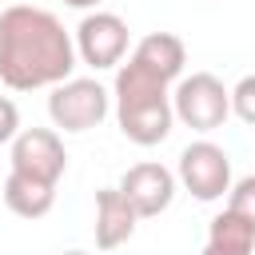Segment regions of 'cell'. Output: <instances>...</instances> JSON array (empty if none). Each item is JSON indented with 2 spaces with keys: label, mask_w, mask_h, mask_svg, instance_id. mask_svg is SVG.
Instances as JSON below:
<instances>
[{
  "label": "cell",
  "mask_w": 255,
  "mask_h": 255,
  "mask_svg": "<svg viewBox=\"0 0 255 255\" xmlns=\"http://www.w3.org/2000/svg\"><path fill=\"white\" fill-rule=\"evenodd\" d=\"M108 112H112V92L96 76H72L56 84L48 96V120L56 131H68V135L100 128Z\"/></svg>",
  "instance_id": "3"
},
{
  "label": "cell",
  "mask_w": 255,
  "mask_h": 255,
  "mask_svg": "<svg viewBox=\"0 0 255 255\" xmlns=\"http://www.w3.org/2000/svg\"><path fill=\"white\" fill-rule=\"evenodd\" d=\"M116 187L128 195V203L139 211V219H155V215H163V211L171 207L179 179H175L171 167H163V163H155V159H143V163L128 167Z\"/></svg>",
  "instance_id": "8"
},
{
  "label": "cell",
  "mask_w": 255,
  "mask_h": 255,
  "mask_svg": "<svg viewBox=\"0 0 255 255\" xmlns=\"http://www.w3.org/2000/svg\"><path fill=\"white\" fill-rule=\"evenodd\" d=\"M76 56L80 64L96 68V72H108V68H120L124 56H128V20L116 16V12H84V20L76 24Z\"/></svg>",
  "instance_id": "6"
},
{
  "label": "cell",
  "mask_w": 255,
  "mask_h": 255,
  "mask_svg": "<svg viewBox=\"0 0 255 255\" xmlns=\"http://www.w3.org/2000/svg\"><path fill=\"white\" fill-rule=\"evenodd\" d=\"M139 211L128 203V195L120 187H100L96 191V247L100 251H116L135 235Z\"/></svg>",
  "instance_id": "9"
},
{
  "label": "cell",
  "mask_w": 255,
  "mask_h": 255,
  "mask_svg": "<svg viewBox=\"0 0 255 255\" xmlns=\"http://www.w3.org/2000/svg\"><path fill=\"white\" fill-rule=\"evenodd\" d=\"M60 255H92V251H60Z\"/></svg>",
  "instance_id": "17"
},
{
  "label": "cell",
  "mask_w": 255,
  "mask_h": 255,
  "mask_svg": "<svg viewBox=\"0 0 255 255\" xmlns=\"http://www.w3.org/2000/svg\"><path fill=\"white\" fill-rule=\"evenodd\" d=\"M175 179L183 183V191H191L199 203H215L231 191V155L211 143V139H195L179 151V167Z\"/></svg>",
  "instance_id": "5"
},
{
  "label": "cell",
  "mask_w": 255,
  "mask_h": 255,
  "mask_svg": "<svg viewBox=\"0 0 255 255\" xmlns=\"http://www.w3.org/2000/svg\"><path fill=\"white\" fill-rule=\"evenodd\" d=\"M8 163L20 175L44 179V183H60L68 171V151L56 128H24L12 143H8Z\"/></svg>",
  "instance_id": "7"
},
{
  "label": "cell",
  "mask_w": 255,
  "mask_h": 255,
  "mask_svg": "<svg viewBox=\"0 0 255 255\" xmlns=\"http://www.w3.org/2000/svg\"><path fill=\"white\" fill-rule=\"evenodd\" d=\"M231 116H239L247 128H255V76H243L231 88Z\"/></svg>",
  "instance_id": "14"
},
{
  "label": "cell",
  "mask_w": 255,
  "mask_h": 255,
  "mask_svg": "<svg viewBox=\"0 0 255 255\" xmlns=\"http://www.w3.org/2000/svg\"><path fill=\"white\" fill-rule=\"evenodd\" d=\"M64 4H68V8H80V12H96L104 0H64Z\"/></svg>",
  "instance_id": "16"
},
{
  "label": "cell",
  "mask_w": 255,
  "mask_h": 255,
  "mask_svg": "<svg viewBox=\"0 0 255 255\" xmlns=\"http://www.w3.org/2000/svg\"><path fill=\"white\" fill-rule=\"evenodd\" d=\"M20 131H24V128H20V108H16V100L0 96V143H12Z\"/></svg>",
  "instance_id": "15"
},
{
  "label": "cell",
  "mask_w": 255,
  "mask_h": 255,
  "mask_svg": "<svg viewBox=\"0 0 255 255\" xmlns=\"http://www.w3.org/2000/svg\"><path fill=\"white\" fill-rule=\"evenodd\" d=\"M199 255H255V227L223 207L207 223V243Z\"/></svg>",
  "instance_id": "12"
},
{
  "label": "cell",
  "mask_w": 255,
  "mask_h": 255,
  "mask_svg": "<svg viewBox=\"0 0 255 255\" xmlns=\"http://www.w3.org/2000/svg\"><path fill=\"white\" fill-rule=\"evenodd\" d=\"M80 56L76 36L60 24L56 12L36 4H8L0 12V84L12 92L56 88L72 80Z\"/></svg>",
  "instance_id": "1"
},
{
  "label": "cell",
  "mask_w": 255,
  "mask_h": 255,
  "mask_svg": "<svg viewBox=\"0 0 255 255\" xmlns=\"http://www.w3.org/2000/svg\"><path fill=\"white\" fill-rule=\"evenodd\" d=\"M227 211H235L239 219H247V223L255 227V175H243V179L231 183V191H227Z\"/></svg>",
  "instance_id": "13"
},
{
  "label": "cell",
  "mask_w": 255,
  "mask_h": 255,
  "mask_svg": "<svg viewBox=\"0 0 255 255\" xmlns=\"http://www.w3.org/2000/svg\"><path fill=\"white\" fill-rule=\"evenodd\" d=\"M52 203H56V183L8 171V179H4V207L12 215H20V219H44L52 211Z\"/></svg>",
  "instance_id": "11"
},
{
  "label": "cell",
  "mask_w": 255,
  "mask_h": 255,
  "mask_svg": "<svg viewBox=\"0 0 255 255\" xmlns=\"http://www.w3.org/2000/svg\"><path fill=\"white\" fill-rule=\"evenodd\" d=\"M112 100H116V124H120L124 139H131L135 147H155L171 135V124H175L171 84H163L159 76L139 68L131 56L116 68Z\"/></svg>",
  "instance_id": "2"
},
{
  "label": "cell",
  "mask_w": 255,
  "mask_h": 255,
  "mask_svg": "<svg viewBox=\"0 0 255 255\" xmlns=\"http://www.w3.org/2000/svg\"><path fill=\"white\" fill-rule=\"evenodd\" d=\"M171 108L191 131H215L231 116V88L211 72H191L171 88Z\"/></svg>",
  "instance_id": "4"
},
{
  "label": "cell",
  "mask_w": 255,
  "mask_h": 255,
  "mask_svg": "<svg viewBox=\"0 0 255 255\" xmlns=\"http://www.w3.org/2000/svg\"><path fill=\"white\" fill-rule=\"evenodd\" d=\"M131 60L139 68H147L151 76H159L163 84H179L183 80V64H187V48L175 32H147L135 48Z\"/></svg>",
  "instance_id": "10"
}]
</instances>
